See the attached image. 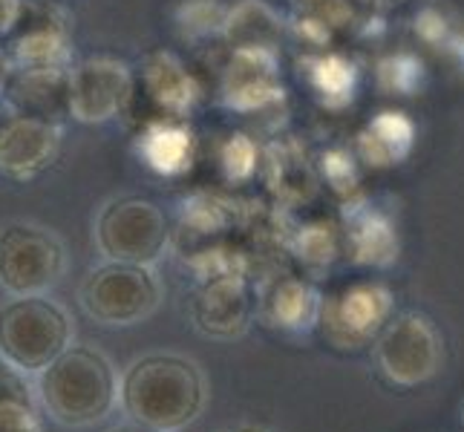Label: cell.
Here are the masks:
<instances>
[{
    "label": "cell",
    "mask_w": 464,
    "mask_h": 432,
    "mask_svg": "<svg viewBox=\"0 0 464 432\" xmlns=\"http://www.w3.org/2000/svg\"><path fill=\"white\" fill-rule=\"evenodd\" d=\"M67 271L61 236L35 222L0 226V288L9 297L50 294Z\"/></svg>",
    "instance_id": "obj_6"
},
{
    "label": "cell",
    "mask_w": 464,
    "mask_h": 432,
    "mask_svg": "<svg viewBox=\"0 0 464 432\" xmlns=\"http://www.w3.org/2000/svg\"><path fill=\"white\" fill-rule=\"evenodd\" d=\"M6 50L14 70H72V14L58 0H24Z\"/></svg>",
    "instance_id": "obj_9"
},
{
    "label": "cell",
    "mask_w": 464,
    "mask_h": 432,
    "mask_svg": "<svg viewBox=\"0 0 464 432\" xmlns=\"http://www.w3.org/2000/svg\"><path fill=\"white\" fill-rule=\"evenodd\" d=\"M136 153L159 176H182L194 165L197 139L190 133L188 121L159 119L141 124V133L136 139Z\"/></svg>",
    "instance_id": "obj_16"
},
{
    "label": "cell",
    "mask_w": 464,
    "mask_h": 432,
    "mask_svg": "<svg viewBox=\"0 0 464 432\" xmlns=\"http://www.w3.org/2000/svg\"><path fill=\"white\" fill-rule=\"evenodd\" d=\"M0 432H41L38 415H12V418H0Z\"/></svg>",
    "instance_id": "obj_23"
},
{
    "label": "cell",
    "mask_w": 464,
    "mask_h": 432,
    "mask_svg": "<svg viewBox=\"0 0 464 432\" xmlns=\"http://www.w3.org/2000/svg\"><path fill=\"white\" fill-rule=\"evenodd\" d=\"M444 360V341L436 323L421 312L392 317L375 338V363L395 387H421L433 380Z\"/></svg>",
    "instance_id": "obj_7"
},
{
    "label": "cell",
    "mask_w": 464,
    "mask_h": 432,
    "mask_svg": "<svg viewBox=\"0 0 464 432\" xmlns=\"http://www.w3.org/2000/svg\"><path fill=\"white\" fill-rule=\"evenodd\" d=\"M280 92L277 53L268 50H231V58L222 70L219 99L237 113L254 110L275 101Z\"/></svg>",
    "instance_id": "obj_14"
},
{
    "label": "cell",
    "mask_w": 464,
    "mask_h": 432,
    "mask_svg": "<svg viewBox=\"0 0 464 432\" xmlns=\"http://www.w3.org/2000/svg\"><path fill=\"white\" fill-rule=\"evenodd\" d=\"M228 6L219 0H182L173 12V21L185 41L217 38L226 29Z\"/></svg>",
    "instance_id": "obj_20"
},
{
    "label": "cell",
    "mask_w": 464,
    "mask_h": 432,
    "mask_svg": "<svg viewBox=\"0 0 464 432\" xmlns=\"http://www.w3.org/2000/svg\"><path fill=\"white\" fill-rule=\"evenodd\" d=\"M12 415H38L35 392L26 372L0 355V418H12Z\"/></svg>",
    "instance_id": "obj_21"
},
{
    "label": "cell",
    "mask_w": 464,
    "mask_h": 432,
    "mask_svg": "<svg viewBox=\"0 0 464 432\" xmlns=\"http://www.w3.org/2000/svg\"><path fill=\"white\" fill-rule=\"evenodd\" d=\"M92 236L110 263L153 265L170 245V222L148 197H116L102 205Z\"/></svg>",
    "instance_id": "obj_4"
},
{
    "label": "cell",
    "mask_w": 464,
    "mask_h": 432,
    "mask_svg": "<svg viewBox=\"0 0 464 432\" xmlns=\"http://www.w3.org/2000/svg\"><path fill=\"white\" fill-rule=\"evenodd\" d=\"M12 75H14V63H12V55L6 50V41H0V95L6 92L9 82H12Z\"/></svg>",
    "instance_id": "obj_24"
},
{
    "label": "cell",
    "mask_w": 464,
    "mask_h": 432,
    "mask_svg": "<svg viewBox=\"0 0 464 432\" xmlns=\"http://www.w3.org/2000/svg\"><path fill=\"white\" fill-rule=\"evenodd\" d=\"M257 309L251 285L243 277L217 274L208 277L194 294V323L208 338H234L243 334L248 320Z\"/></svg>",
    "instance_id": "obj_13"
},
{
    "label": "cell",
    "mask_w": 464,
    "mask_h": 432,
    "mask_svg": "<svg viewBox=\"0 0 464 432\" xmlns=\"http://www.w3.org/2000/svg\"><path fill=\"white\" fill-rule=\"evenodd\" d=\"M407 0H372V6H381V9H392V6H401Z\"/></svg>",
    "instance_id": "obj_27"
},
{
    "label": "cell",
    "mask_w": 464,
    "mask_h": 432,
    "mask_svg": "<svg viewBox=\"0 0 464 432\" xmlns=\"http://www.w3.org/2000/svg\"><path fill=\"white\" fill-rule=\"evenodd\" d=\"M82 309L102 326H136L162 302V280L153 265L104 263L82 283Z\"/></svg>",
    "instance_id": "obj_5"
},
{
    "label": "cell",
    "mask_w": 464,
    "mask_h": 432,
    "mask_svg": "<svg viewBox=\"0 0 464 432\" xmlns=\"http://www.w3.org/2000/svg\"><path fill=\"white\" fill-rule=\"evenodd\" d=\"M107 432H156V429L141 427V424H136V421H121V424H116V427H110Z\"/></svg>",
    "instance_id": "obj_25"
},
{
    "label": "cell",
    "mask_w": 464,
    "mask_h": 432,
    "mask_svg": "<svg viewBox=\"0 0 464 432\" xmlns=\"http://www.w3.org/2000/svg\"><path fill=\"white\" fill-rule=\"evenodd\" d=\"M136 70L121 58L95 55L70 70V119L78 124H107L130 113Z\"/></svg>",
    "instance_id": "obj_8"
},
{
    "label": "cell",
    "mask_w": 464,
    "mask_h": 432,
    "mask_svg": "<svg viewBox=\"0 0 464 432\" xmlns=\"http://www.w3.org/2000/svg\"><path fill=\"white\" fill-rule=\"evenodd\" d=\"M392 320V292L378 280H355L324 300V323L332 343L355 349L381 334Z\"/></svg>",
    "instance_id": "obj_10"
},
{
    "label": "cell",
    "mask_w": 464,
    "mask_h": 432,
    "mask_svg": "<svg viewBox=\"0 0 464 432\" xmlns=\"http://www.w3.org/2000/svg\"><path fill=\"white\" fill-rule=\"evenodd\" d=\"M4 99L18 116L61 124L70 119V70H14Z\"/></svg>",
    "instance_id": "obj_15"
},
{
    "label": "cell",
    "mask_w": 464,
    "mask_h": 432,
    "mask_svg": "<svg viewBox=\"0 0 464 432\" xmlns=\"http://www.w3.org/2000/svg\"><path fill=\"white\" fill-rule=\"evenodd\" d=\"M119 378L95 346H67L38 372V398L61 427L84 429L104 421L119 401Z\"/></svg>",
    "instance_id": "obj_2"
},
{
    "label": "cell",
    "mask_w": 464,
    "mask_h": 432,
    "mask_svg": "<svg viewBox=\"0 0 464 432\" xmlns=\"http://www.w3.org/2000/svg\"><path fill=\"white\" fill-rule=\"evenodd\" d=\"M14 116V110H12V104L0 95V133H4V127L9 124V119Z\"/></svg>",
    "instance_id": "obj_26"
},
{
    "label": "cell",
    "mask_w": 464,
    "mask_h": 432,
    "mask_svg": "<svg viewBox=\"0 0 464 432\" xmlns=\"http://www.w3.org/2000/svg\"><path fill=\"white\" fill-rule=\"evenodd\" d=\"M63 130L55 121L14 113L0 133V173L12 179H35L61 153Z\"/></svg>",
    "instance_id": "obj_12"
},
{
    "label": "cell",
    "mask_w": 464,
    "mask_h": 432,
    "mask_svg": "<svg viewBox=\"0 0 464 432\" xmlns=\"http://www.w3.org/2000/svg\"><path fill=\"white\" fill-rule=\"evenodd\" d=\"M202 87L197 75L190 72L188 63L170 53V50H156L150 53L136 72V95L133 104L141 101L148 110V121L159 119H173V121H188L199 107Z\"/></svg>",
    "instance_id": "obj_11"
},
{
    "label": "cell",
    "mask_w": 464,
    "mask_h": 432,
    "mask_svg": "<svg viewBox=\"0 0 464 432\" xmlns=\"http://www.w3.org/2000/svg\"><path fill=\"white\" fill-rule=\"evenodd\" d=\"M257 306L271 326L285 329V331H309L320 323L324 297H320L317 288L306 280L277 277L266 288V294Z\"/></svg>",
    "instance_id": "obj_17"
},
{
    "label": "cell",
    "mask_w": 464,
    "mask_h": 432,
    "mask_svg": "<svg viewBox=\"0 0 464 432\" xmlns=\"http://www.w3.org/2000/svg\"><path fill=\"white\" fill-rule=\"evenodd\" d=\"M412 148V124L401 113H381L361 133V153L370 165H398Z\"/></svg>",
    "instance_id": "obj_19"
},
{
    "label": "cell",
    "mask_w": 464,
    "mask_h": 432,
    "mask_svg": "<svg viewBox=\"0 0 464 432\" xmlns=\"http://www.w3.org/2000/svg\"><path fill=\"white\" fill-rule=\"evenodd\" d=\"M205 378L182 355H145L121 375L119 401L130 421L156 432H182L205 409Z\"/></svg>",
    "instance_id": "obj_1"
},
{
    "label": "cell",
    "mask_w": 464,
    "mask_h": 432,
    "mask_svg": "<svg viewBox=\"0 0 464 432\" xmlns=\"http://www.w3.org/2000/svg\"><path fill=\"white\" fill-rule=\"evenodd\" d=\"M72 346V320L46 294L12 297L0 306V355L21 372L46 370Z\"/></svg>",
    "instance_id": "obj_3"
},
{
    "label": "cell",
    "mask_w": 464,
    "mask_h": 432,
    "mask_svg": "<svg viewBox=\"0 0 464 432\" xmlns=\"http://www.w3.org/2000/svg\"><path fill=\"white\" fill-rule=\"evenodd\" d=\"M24 12V0H0V41L12 35V29L18 26Z\"/></svg>",
    "instance_id": "obj_22"
},
{
    "label": "cell",
    "mask_w": 464,
    "mask_h": 432,
    "mask_svg": "<svg viewBox=\"0 0 464 432\" xmlns=\"http://www.w3.org/2000/svg\"><path fill=\"white\" fill-rule=\"evenodd\" d=\"M285 24L280 12L266 0H237L228 6L226 29L222 38L231 43V50H268L277 53L283 41Z\"/></svg>",
    "instance_id": "obj_18"
},
{
    "label": "cell",
    "mask_w": 464,
    "mask_h": 432,
    "mask_svg": "<svg viewBox=\"0 0 464 432\" xmlns=\"http://www.w3.org/2000/svg\"><path fill=\"white\" fill-rule=\"evenodd\" d=\"M231 432H263V429H254V427H243V429H231Z\"/></svg>",
    "instance_id": "obj_28"
}]
</instances>
